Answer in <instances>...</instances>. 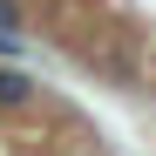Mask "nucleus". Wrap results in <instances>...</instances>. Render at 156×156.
I'll return each mask as SVG.
<instances>
[{"mask_svg":"<svg viewBox=\"0 0 156 156\" xmlns=\"http://www.w3.org/2000/svg\"><path fill=\"white\" fill-rule=\"evenodd\" d=\"M27 27V14H20V0H0V34H20Z\"/></svg>","mask_w":156,"mask_h":156,"instance_id":"2","label":"nucleus"},{"mask_svg":"<svg viewBox=\"0 0 156 156\" xmlns=\"http://www.w3.org/2000/svg\"><path fill=\"white\" fill-rule=\"evenodd\" d=\"M27 102H34V82L20 68H0V109H27Z\"/></svg>","mask_w":156,"mask_h":156,"instance_id":"1","label":"nucleus"},{"mask_svg":"<svg viewBox=\"0 0 156 156\" xmlns=\"http://www.w3.org/2000/svg\"><path fill=\"white\" fill-rule=\"evenodd\" d=\"M0 55H20V34H0Z\"/></svg>","mask_w":156,"mask_h":156,"instance_id":"3","label":"nucleus"}]
</instances>
